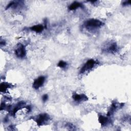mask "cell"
<instances>
[{
  "mask_svg": "<svg viewBox=\"0 0 131 131\" xmlns=\"http://www.w3.org/2000/svg\"><path fill=\"white\" fill-rule=\"evenodd\" d=\"M102 25L101 21L96 19H91L88 20L86 23V26L88 28H98Z\"/></svg>",
  "mask_w": 131,
  "mask_h": 131,
  "instance_id": "obj_2",
  "label": "cell"
},
{
  "mask_svg": "<svg viewBox=\"0 0 131 131\" xmlns=\"http://www.w3.org/2000/svg\"><path fill=\"white\" fill-rule=\"evenodd\" d=\"M9 87V86L8 84L6 83H2L1 84V86H0V89H1V92H5L6 91Z\"/></svg>",
  "mask_w": 131,
  "mask_h": 131,
  "instance_id": "obj_11",
  "label": "cell"
},
{
  "mask_svg": "<svg viewBox=\"0 0 131 131\" xmlns=\"http://www.w3.org/2000/svg\"><path fill=\"white\" fill-rule=\"evenodd\" d=\"M48 95H47V94H45V95L43 96V97H42V99H43V100L44 102H45V101H46L48 99Z\"/></svg>",
  "mask_w": 131,
  "mask_h": 131,
  "instance_id": "obj_13",
  "label": "cell"
},
{
  "mask_svg": "<svg viewBox=\"0 0 131 131\" xmlns=\"http://www.w3.org/2000/svg\"><path fill=\"white\" fill-rule=\"evenodd\" d=\"M82 7V5L81 3H79V2H74L69 6V9L70 10H75V9H76L77 8L79 7Z\"/></svg>",
  "mask_w": 131,
  "mask_h": 131,
  "instance_id": "obj_7",
  "label": "cell"
},
{
  "mask_svg": "<svg viewBox=\"0 0 131 131\" xmlns=\"http://www.w3.org/2000/svg\"><path fill=\"white\" fill-rule=\"evenodd\" d=\"M31 29L37 33H40L44 30V27L41 25H35L31 27Z\"/></svg>",
  "mask_w": 131,
  "mask_h": 131,
  "instance_id": "obj_8",
  "label": "cell"
},
{
  "mask_svg": "<svg viewBox=\"0 0 131 131\" xmlns=\"http://www.w3.org/2000/svg\"><path fill=\"white\" fill-rule=\"evenodd\" d=\"M96 63V62L93 59H90L88 60V62L84 65L83 67L82 68L81 70V73H83L86 71L91 70L94 67Z\"/></svg>",
  "mask_w": 131,
  "mask_h": 131,
  "instance_id": "obj_1",
  "label": "cell"
},
{
  "mask_svg": "<svg viewBox=\"0 0 131 131\" xmlns=\"http://www.w3.org/2000/svg\"><path fill=\"white\" fill-rule=\"evenodd\" d=\"M67 66V63L63 61V60H61V61H60L59 62V63L58 64V66L62 68H65Z\"/></svg>",
  "mask_w": 131,
  "mask_h": 131,
  "instance_id": "obj_12",
  "label": "cell"
},
{
  "mask_svg": "<svg viewBox=\"0 0 131 131\" xmlns=\"http://www.w3.org/2000/svg\"><path fill=\"white\" fill-rule=\"evenodd\" d=\"M123 4V5H128V4H130V1H125Z\"/></svg>",
  "mask_w": 131,
  "mask_h": 131,
  "instance_id": "obj_14",
  "label": "cell"
},
{
  "mask_svg": "<svg viewBox=\"0 0 131 131\" xmlns=\"http://www.w3.org/2000/svg\"><path fill=\"white\" fill-rule=\"evenodd\" d=\"M50 119V116L47 114H40L36 119V123L39 126L44 124Z\"/></svg>",
  "mask_w": 131,
  "mask_h": 131,
  "instance_id": "obj_3",
  "label": "cell"
},
{
  "mask_svg": "<svg viewBox=\"0 0 131 131\" xmlns=\"http://www.w3.org/2000/svg\"><path fill=\"white\" fill-rule=\"evenodd\" d=\"M45 78L44 76H40L34 81L33 83V87L35 89H38L41 87L43 86L45 82Z\"/></svg>",
  "mask_w": 131,
  "mask_h": 131,
  "instance_id": "obj_5",
  "label": "cell"
},
{
  "mask_svg": "<svg viewBox=\"0 0 131 131\" xmlns=\"http://www.w3.org/2000/svg\"><path fill=\"white\" fill-rule=\"evenodd\" d=\"M15 53L18 57H24L26 55L25 47L21 44H18L17 45Z\"/></svg>",
  "mask_w": 131,
  "mask_h": 131,
  "instance_id": "obj_4",
  "label": "cell"
},
{
  "mask_svg": "<svg viewBox=\"0 0 131 131\" xmlns=\"http://www.w3.org/2000/svg\"><path fill=\"white\" fill-rule=\"evenodd\" d=\"M99 123H100V124L102 125H105L106 124V123H107V121H108V119H107V118L103 116H99Z\"/></svg>",
  "mask_w": 131,
  "mask_h": 131,
  "instance_id": "obj_9",
  "label": "cell"
},
{
  "mask_svg": "<svg viewBox=\"0 0 131 131\" xmlns=\"http://www.w3.org/2000/svg\"><path fill=\"white\" fill-rule=\"evenodd\" d=\"M117 50V45L115 43H112L111 44L109 47L107 49V51L110 53L115 52Z\"/></svg>",
  "mask_w": 131,
  "mask_h": 131,
  "instance_id": "obj_10",
  "label": "cell"
},
{
  "mask_svg": "<svg viewBox=\"0 0 131 131\" xmlns=\"http://www.w3.org/2000/svg\"><path fill=\"white\" fill-rule=\"evenodd\" d=\"M73 98L75 101H86L88 99L87 97L85 94L79 95L78 94L74 93L73 95Z\"/></svg>",
  "mask_w": 131,
  "mask_h": 131,
  "instance_id": "obj_6",
  "label": "cell"
}]
</instances>
